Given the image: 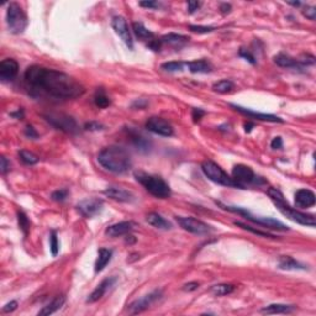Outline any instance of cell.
<instances>
[{
	"instance_id": "49",
	"label": "cell",
	"mask_w": 316,
	"mask_h": 316,
	"mask_svg": "<svg viewBox=\"0 0 316 316\" xmlns=\"http://www.w3.org/2000/svg\"><path fill=\"white\" fill-rule=\"evenodd\" d=\"M271 147L273 150H281L283 147V140H282V137H279V136L274 137L271 142Z\"/></svg>"
},
{
	"instance_id": "52",
	"label": "cell",
	"mask_w": 316,
	"mask_h": 316,
	"mask_svg": "<svg viewBox=\"0 0 316 316\" xmlns=\"http://www.w3.org/2000/svg\"><path fill=\"white\" fill-rule=\"evenodd\" d=\"M220 10L222 14H230L231 13V5L227 3H222L220 5Z\"/></svg>"
},
{
	"instance_id": "9",
	"label": "cell",
	"mask_w": 316,
	"mask_h": 316,
	"mask_svg": "<svg viewBox=\"0 0 316 316\" xmlns=\"http://www.w3.org/2000/svg\"><path fill=\"white\" fill-rule=\"evenodd\" d=\"M45 119L57 130L63 131L65 133H69V135H75V133L79 132V126H78L77 121L69 115H65V114H47L45 115Z\"/></svg>"
},
{
	"instance_id": "15",
	"label": "cell",
	"mask_w": 316,
	"mask_h": 316,
	"mask_svg": "<svg viewBox=\"0 0 316 316\" xmlns=\"http://www.w3.org/2000/svg\"><path fill=\"white\" fill-rule=\"evenodd\" d=\"M230 106L233 109V110L239 111L240 114H242V115L249 116L250 119H256V120H259V121H267V123H284L283 119H281L277 115H273V114L258 113V111L244 108V106L241 105H236V104H230Z\"/></svg>"
},
{
	"instance_id": "11",
	"label": "cell",
	"mask_w": 316,
	"mask_h": 316,
	"mask_svg": "<svg viewBox=\"0 0 316 316\" xmlns=\"http://www.w3.org/2000/svg\"><path fill=\"white\" fill-rule=\"evenodd\" d=\"M162 298H163V291L153 290L150 294H147V295H143L142 298L136 299L135 301H132L128 305V311H130V314H133V315L143 313V311L150 309L152 305H155L156 303H158Z\"/></svg>"
},
{
	"instance_id": "4",
	"label": "cell",
	"mask_w": 316,
	"mask_h": 316,
	"mask_svg": "<svg viewBox=\"0 0 316 316\" xmlns=\"http://www.w3.org/2000/svg\"><path fill=\"white\" fill-rule=\"evenodd\" d=\"M135 178L155 198L168 199L172 195L171 187L162 177L147 174L145 172H137L135 173Z\"/></svg>"
},
{
	"instance_id": "1",
	"label": "cell",
	"mask_w": 316,
	"mask_h": 316,
	"mask_svg": "<svg viewBox=\"0 0 316 316\" xmlns=\"http://www.w3.org/2000/svg\"><path fill=\"white\" fill-rule=\"evenodd\" d=\"M29 93L56 101L73 100L84 94V87L70 75L55 69L31 65L24 73Z\"/></svg>"
},
{
	"instance_id": "41",
	"label": "cell",
	"mask_w": 316,
	"mask_h": 316,
	"mask_svg": "<svg viewBox=\"0 0 316 316\" xmlns=\"http://www.w3.org/2000/svg\"><path fill=\"white\" fill-rule=\"evenodd\" d=\"M239 56L240 57L245 58V60H246L249 63H251V64H253V65L257 64L256 57H254V56L252 55L249 50H246V48H240Z\"/></svg>"
},
{
	"instance_id": "40",
	"label": "cell",
	"mask_w": 316,
	"mask_h": 316,
	"mask_svg": "<svg viewBox=\"0 0 316 316\" xmlns=\"http://www.w3.org/2000/svg\"><path fill=\"white\" fill-rule=\"evenodd\" d=\"M189 30L191 31V32H195V33H200V35H203V33H209V32H213L214 30H215V28L214 26H203V25H189Z\"/></svg>"
},
{
	"instance_id": "29",
	"label": "cell",
	"mask_w": 316,
	"mask_h": 316,
	"mask_svg": "<svg viewBox=\"0 0 316 316\" xmlns=\"http://www.w3.org/2000/svg\"><path fill=\"white\" fill-rule=\"evenodd\" d=\"M295 310V305H288V304H269L261 309L262 314H290Z\"/></svg>"
},
{
	"instance_id": "35",
	"label": "cell",
	"mask_w": 316,
	"mask_h": 316,
	"mask_svg": "<svg viewBox=\"0 0 316 316\" xmlns=\"http://www.w3.org/2000/svg\"><path fill=\"white\" fill-rule=\"evenodd\" d=\"M235 225L239 226V227H241V228H244V230L250 231V232L254 233V235L261 236V237H266V239H276V236L272 235V233L266 232V231H261V230H258V228H254V227H252V226L246 225V223L240 222V221H235Z\"/></svg>"
},
{
	"instance_id": "8",
	"label": "cell",
	"mask_w": 316,
	"mask_h": 316,
	"mask_svg": "<svg viewBox=\"0 0 316 316\" xmlns=\"http://www.w3.org/2000/svg\"><path fill=\"white\" fill-rule=\"evenodd\" d=\"M6 24L10 32L14 35H20L25 31L28 26V16L19 4H9L6 10Z\"/></svg>"
},
{
	"instance_id": "45",
	"label": "cell",
	"mask_w": 316,
	"mask_h": 316,
	"mask_svg": "<svg viewBox=\"0 0 316 316\" xmlns=\"http://www.w3.org/2000/svg\"><path fill=\"white\" fill-rule=\"evenodd\" d=\"M200 6H201L200 1H193V0H191V1H188V3H187V8H188L189 14L196 13V11L200 9Z\"/></svg>"
},
{
	"instance_id": "28",
	"label": "cell",
	"mask_w": 316,
	"mask_h": 316,
	"mask_svg": "<svg viewBox=\"0 0 316 316\" xmlns=\"http://www.w3.org/2000/svg\"><path fill=\"white\" fill-rule=\"evenodd\" d=\"M65 303V296L64 295H57L55 299H53L51 303H48L47 305L43 306L40 311H38V316H47L51 315V314H55L56 311L60 310Z\"/></svg>"
},
{
	"instance_id": "18",
	"label": "cell",
	"mask_w": 316,
	"mask_h": 316,
	"mask_svg": "<svg viewBox=\"0 0 316 316\" xmlns=\"http://www.w3.org/2000/svg\"><path fill=\"white\" fill-rule=\"evenodd\" d=\"M104 194H105L108 198L113 199V200L115 201H119V203H132V201H135V195H133L130 190L120 188V187H108V188L104 190Z\"/></svg>"
},
{
	"instance_id": "3",
	"label": "cell",
	"mask_w": 316,
	"mask_h": 316,
	"mask_svg": "<svg viewBox=\"0 0 316 316\" xmlns=\"http://www.w3.org/2000/svg\"><path fill=\"white\" fill-rule=\"evenodd\" d=\"M267 194H268L269 199L273 201L276 208L278 209L285 218H288L289 220L294 221V222L299 223V225L308 226V227H315V216L311 215V214L301 213V211L291 208L288 204V201H285V199H284L281 190H278L277 188H269L268 190H267Z\"/></svg>"
},
{
	"instance_id": "26",
	"label": "cell",
	"mask_w": 316,
	"mask_h": 316,
	"mask_svg": "<svg viewBox=\"0 0 316 316\" xmlns=\"http://www.w3.org/2000/svg\"><path fill=\"white\" fill-rule=\"evenodd\" d=\"M113 258V250L110 249H100L98 252V258H96L95 264H94V271L95 273L104 271L105 267L110 263Z\"/></svg>"
},
{
	"instance_id": "50",
	"label": "cell",
	"mask_w": 316,
	"mask_h": 316,
	"mask_svg": "<svg viewBox=\"0 0 316 316\" xmlns=\"http://www.w3.org/2000/svg\"><path fill=\"white\" fill-rule=\"evenodd\" d=\"M205 114L206 113L203 110V109H200V108L193 109V119H194V121H195V123L200 121V119L203 118V116L205 115Z\"/></svg>"
},
{
	"instance_id": "12",
	"label": "cell",
	"mask_w": 316,
	"mask_h": 316,
	"mask_svg": "<svg viewBox=\"0 0 316 316\" xmlns=\"http://www.w3.org/2000/svg\"><path fill=\"white\" fill-rule=\"evenodd\" d=\"M146 128L150 132L162 136V137H171L174 133L173 126L166 119L159 118V116H152V118L148 119L147 123H146Z\"/></svg>"
},
{
	"instance_id": "5",
	"label": "cell",
	"mask_w": 316,
	"mask_h": 316,
	"mask_svg": "<svg viewBox=\"0 0 316 316\" xmlns=\"http://www.w3.org/2000/svg\"><path fill=\"white\" fill-rule=\"evenodd\" d=\"M216 204H218L219 206H221L222 209H225V210H228V211H231V213L239 214V215L244 216V218L247 219L249 221H251V222H253V223H257V225L262 226V227H267V228H271V230H277V231H288L289 230L288 226H285L283 222L276 220V219L266 218V216H256V215H253V214L250 213L249 210H246V209L240 208V206L223 205V204L218 203V201H216Z\"/></svg>"
},
{
	"instance_id": "30",
	"label": "cell",
	"mask_w": 316,
	"mask_h": 316,
	"mask_svg": "<svg viewBox=\"0 0 316 316\" xmlns=\"http://www.w3.org/2000/svg\"><path fill=\"white\" fill-rule=\"evenodd\" d=\"M235 291V286L232 284H216V285L211 286L210 293L215 296H225L228 295V294L233 293Z\"/></svg>"
},
{
	"instance_id": "32",
	"label": "cell",
	"mask_w": 316,
	"mask_h": 316,
	"mask_svg": "<svg viewBox=\"0 0 316 316\" xmlns=\"http://www.w3.org/2000/svg\"><path fill=\"white\" fill-rule=\"evenodd\" d=\"M94 103L98 108L105 109L110 105V98L106 95V93L104 92L103 88H99L98 91L95 92V95H94Z\"/></svg>"
},
{
	"instance_id": "27",
	"label": "cell",
	"mask_w": 316,
	"mask_h": 316,
	"mask_svg": "<svg viewBox=\"0 0 316 316\" xmlns=\"http://www.w3.org/2000/svg\"><path fill=\"white\" fill-rule=\"evenodd\" d=\"M278 268L283 271H305V266L290 256H282L278 259Z\"/></svg>"
},
{
	"instance_id": "54",
	"label": "cell",
	"mask_w": 316,
	"mask_h": 316,
	"mask_svg": "<svg viewBox=\"0 0 316 316\" xmlns=\"http://www.w3.org/2000/svg\"><path fill=\"white\" fill-rule=\"evenodd\" d=\"M11 116L20 119V118H23V116H24V111L23 110H18V113H13V114H11Z\"/></svg>"
},
{
	"instance_id": "33",
	"label": "cell",
	"mask_w": 316,
	"mask_h": 316,
	"mask_svg": "<svg viewBox=\"0 0 316 316\" xmlns=\"http://www.w3.org/2000/svg\"><path fill=\"white\" fill-rule=\"evenodd\" d=\"M130 137L132 140V142L135 143V146L137 148H140L141 151H147L150 148V142L147 141V138L143 137L142 135L137 132H133V131H130Z\"/></svg>"
},
{
	"instance_id": "17",
	"label": "cell",
	"mask_w": 316,
	"mask_h": 316,
	"mask_svg": "<svg viewBox=\"0 0 316 316\" xmlns=\"http://www.w3.org/2000/svg\"><path fill=\"white\" fill-rule=\"evenodd\" d=\"M19 73V63L14 58H5L0 63V79L1 82L6 83L13 79Z\"/></svg>"
},
{
	"instance_id": "31",
	"label": "cell",
	"mask_w": 316,
	"mask_h": 316,
	"mask_svg": "<svg viewBox=\"0 0 316 316\" xmlns=\"http://www.w3.org/2000/svg\"><path fill=\"white\" fill-rule=\"evenodd\" d=\"M233 88H235V84H233V82L230 81V79H222V81L216 82L213 86V91L220 94L230 93Z\"/></svg>"
},
{
	"instance_id": "14",
	"label": "cell",
	"mask_w": 316,
	"mask_h": 316,
	"mask_svg": "<svg viewBox=\"0 0 316 316\" xmlns=\"http://www.w3.org/2000/svg\"><path fill=\"white\" fill-rule=\"evenodd\" d=\"M104 206V201L98 198H92L82 200L81 203L77 204L78 213L81 214L84 218H94L95 215L101 213Z\"/></svg>"
},
{
	"instance_id": "7",
	"label": "cell",
	"mask_w": 316,
	"mask_h": 316,
	"mask_svg": "<svg viewBox=\"0 0 316 316\" xmlns=\"http://www.w3.org/2000/svg\"><path fill=\"white\" fill-rule=\"evenodd\" d=\"M201 169L203 173L205 174V177L208 179H210L214 183L219 184V186L223 187H230V188H239L237 183L233 181V178L231 176H228L219 164H216L213 161H205L201 164ZM240 189V188H239Z\"/></svg>"
},
{
	"instance_id": "24",
	"label": "cell",
	"mask_w": 316,
	"mask_h": 316,
	"mask_svg": "<svg viewBox=\"0 0 316 316\" xmlns=\"http://www.w3.org/2000/svg\"><path fill=\"white\" fill-rule=\"evenodd\" d=\"M146 221L148 222V225L158 228V230H172V223L168 220H166L161 214L150 213L146 218Z\"/></svg>"
},
{
	"instance_id": "53",
	"label": "cell",
	"mask_w": 316,
	"mask_h": 316,
	"mask_svg": "<svg viewBox=\"0 0 316 316\" xmlns=\"http://www.w3.org/2000/svg\"><path fill=\"white\" fill-rule=\"evenodd\" d=\"M253 127H254V124H252V123H246V124H245V131H246L247 133L251 132V130Z\"/></svg>"
},
{
	"instance_id": "46",
	"label": "cell",
	"mask_w": 316,
	"mask_h": 316,
	"mask_svg": "<svg viewBox=\"0 0 316 316\" xmlns=\"http://www.w3.org/2000/svg\"><path fill=\"white\" fill-rule=\"evenodd\" d=\"M10 162L8 161V158L6 157H1V166H0V171H1V174H6L9 171H10Z\"/></svg>"
},
{
	"instance_id": "39",
	"label": "cell",
	"mask_w": 316,
	"mask_h": 316,
	"mask_svg": "<svg viewBox=\"0 0 316 316\" xmlns=\"http://www.w3.org/2000/svg\"><path fill=\"white\" fill-rule=\"evenodd\" d=\"M68 194H69V190H68V189L65 188L58 189V190L53 191V193L51 194V198H52V200L58 201V203H62V201H64L65 199L68 198Z\"/></svg>"
},
{
	"instance_id": "37",
	"label": "cell",
	"mask_w": 316,
	"mask_h": 316,
	"mask_svg": "<svg viewBox=\"0 0 316 316\" xmlns=\"http://www.w3.org/2000/svg\"><path fill=\"white\" fill-rule=\"evenodd\" d=\"M18 222L19 227L24 232V236H28L29 230H30V221L24 211H18Z\"/></svg>"
},
{
	"instance_id": "34",
	"label": "cell",
	"mask_w": 316,
	"mask_h": 316,
	"mask_svg": "<svg viewBox=\"0 0 316 316\" xmlns=\"http://www.w3.org/2000/svg\"><path fill=\"white\" fill-rule=\"evenodd\" d=\"M19 156H20V159L28 166H33V164L38 163L40 158H38L37 155H35L33 152H30L28 150H21L19 152Z\"/></svg>"
},
{
	"instance_id": "22",
	"label": "cell",
	"mask_w": 316,
	"mask_h": 316,
	"mask_svg": "<svg viewBox=\"0 0 316 316\" xmlns=\"http://www.w3.org/2000/svg\"><path fill=\"white\" fill-rule=\"evenodd\" d=\"M186 67L188 68L189 72L194 73V74H208L213 70V65L205 58L186 62Z\"/></svg>"
},
{
	"instance_id": "47",
	"label": "cell",
	"mask_w": 316,
	"mask_h": 316,
	"mask_svg": "<svg viewBox=\"0 0 316 316\" xmlns=\"http://www.w3.org/2000/svg\"><path fill=\"white\" fill-rule=\"evenodd\" d=\"M199 286H200V284H199L198 282H189V283L184 284L183 290L184 291H188V293H190V291L198 290Z\"/></svg>"
},
{
	"instance_id": "48",
	"label": "cell",
	"mask_w": 316,
	"mask_h": 316,
	"mask_svg": "<svg viewBox=\"0 0 316 316\" xmlns=\"http://www.w3.org/2000/svg\"><path fill=\"white\" fill-rule=\"evenodd\" d=\"M18 309V301L16 300H11L10 303L6 304L5 306L3 308V313L8 314V313H13L14 310H16Z\"/></svg>"
},
{
	"instance_id": "21",
	"label": "cell",
	"mask_w": 316,
	"mask_h": 316,
	"mask_svg": "<svg viewBox=\"0 0 316 316\" xmlns=\"http://www.w3.org/2000/svg\"><path fill=\"white\" fill-rule=\"evenodd\" d=\"M315 194L310 189H299L295 193V205L300 209H308L315 205Z\"/></svg>"
},
{
	"instance_id": "19",
	"label": "cell",
	"mask_w": 316,
	"mask_h": 316,
	"mask_svg": "<svg viewBox=\"0 0 316 316\" xmlns=\"http://www.w3.org/2000/svg\"><path fill=\"white\" fill-rule=\"evenodd\" d=\"M273 60H274V63L282 68L299 70V72H303V69H305V67L299 62V60L291 57L290 55H286V53H283V52L278 53V55L274 56Z\"/></svg>"
},
{
	"instance_id": "44",
	"label": "cell",
	"mask_w": 316,
	"mask_h": 316,
	"mask_svg": "<svg viewBox=\"0 0 316 316\" xmlns=\"http://www.w3.org/2000/svg\"><path fill=\"white\" fill-rule=\"evenodd\" d=\"M25 136L29 138H32V140H36V138H38V132L32 125H28L25 127Z\"/></svg>"
},
{
	"instance_id": "10",
	"label": "cell",
	"mask_w": 316,
	"mask_h": 316,
	"mask_svg": "<svg viewBox=\"0 0 316 316\" xmlns=\"http://www.w3.org/2000/svg\"><path fill=\"white\" fill-rule=\"evenodd\" d=\"M176 220L183 230L194 233V235L204 236L214 232V228L210 225L193 218V216H176Z\"/></svg>"
},
{
	"instance_id": "55",
	"label": "cell",
	"mask_w": 316,
	"mask_h": 316,
	"mask_svg": "<svg viewBox=\"0 0 316 316\" xmlns=\"http://www.w3.org/2000/svg\"><path fill=\"white\" fill-rule=\"evenodd\" d=\"M288 4H289V5L296 6V8H298V6H300V5H301L300 1H288Z\"/></svg>"
},
{
	"instance_id": "23",
	"label": "cell",
	"mask_w": 316,
	"mask_h": 316,
	"mask_svg": "<svg viewBox=\"0 0 316 316\" xmlns=\"http://www.w3.org/2000/svg\"><path fill=\"white\" fill-rule=\"evenodd\" d=\"M132 30L136 37H137L140 41H142V42H145L146 45H148V43H151L152 41L156 40L155 33H153L152 31L148 30L142 23H133Z\"/></svg>"
},
{
	"instance_id": "6",
	"label": "cell",
	"mask_w": 316,
	"mask_h": 316,
	"mask_svg": "<svg viewBox=\"0 0 316 316\" xmlns=\"http://www.w3.org/2000/svg\"><path fill=\"white\" fill-rule=\"evenodd\" d=\"M231 177L237 183L240 189H246L247 187H259L267 183L266 179L257 176L250 167L244 166V164H237L233 167Z\"/></svg>"
},
{
	"instance_id": "25",
	"label": "cell",
	"mask_w": 316,
	"mask_h": 316,
	"mask_svg": "<svg viewBox=\"0 0 316 316\" xmlns=\"http://www.w3.org/2000/svg\"><path fill=\"white\" fill-rule=\"evenodd\" d=\"M161 42L162 46L168 45L179 50L189 42V38L183 35H178V33H168V35H164L163 37H161Z\"/></svg>"
},
{
	"instance_id": "38",
	"label": "cell",
	"mask_w": 316,
	"mask_h": 316,
	"mask_svg": "<svg viewBox=\"0 0 316 316\" xmlns=\"http://www.w3.org/2000/svg\"><path fill=\"white\" fill-rule=\"evenodd\" d=\"M50 250H51V253H52L53 257L57 256L58 251H60V241H58L57 232H56V231H51Z\"/></svg>"
},
{
	"instance_id": "16",
	"label": "cell",
	"mask_w": 316,
	"mask_h": 316,
	"mask_svg": "<svg viewBox=\"0 0 316 316\" xmlns=\"http://www.w3.org/2000/svg\"><path fill=\"white\" fill-rule=\"evenodd\" d=\"M116 282H118V278L114 276L108 277V278L104 279V281L101 282V283L99 284V285L96 286L93 291H92L91 295L87 298V303H89V304L96 303V301H99L100 299H103L104 296H105V294L108 293V291L110 290L114 285H115Z\"/></svg>"
},
{
	"instance_id": "20",
	"label": "cell",
	"mask_w": 316,
	"mask_h": 316,
	"mask_svg": "<svg viewBox=\"0 0 316 316\" xmlns=\"http://www.w3.org/2000/svg\"><path fill=\"white\" fill-rule=\"evenodd\" d=\"M135 228V222L132 221H121V222L114 223L109 226L105 230V235L109 237H120V236H126Z\"/></svg>"
},
{
	"instance_id": "13",
	"label": "cell",
	"mask_w": 316,
	"mask_h": 316,
	"mask_svg": "<svg viewBox=\"0 0 316 316\" xmlns=\"http://www.w3.org/2000/svg\"><path fill=\"white\" fill-rule=\"evenodd\" d=\"M111 26H113L116 35L123 40V42L125 43L130 50H133L132 36H131L130 28H128L127 21L125 20V18H123V16H114L113 20H111Z\"/></svg>"
},
{
	"instance_id": "51",
	"label": "cell",
	"mask_w": 316,
	"mask_h": 316,
	"mask_svg": "<svg viewBox=\"0 0 316 316\" xmlns=\"http://www.w3.org/2000/svg\"><path fill=\"white\" fill-rule=\"evenodd\" d=\"M140 6L147 9H157L159 6V3H157V1H141Z\"/></svg>"
},
{
	"instance_id": "42",
	"label": "cell",
	"mask_w": 316,
	"mask_h": 316,
	"mask_svg": "<svg viewBox=\"0 0 316 316\" xmlns=\"http://www.w3.org/2000/svg\"><path fill=\"white\" fill-rule=\"evenodd\" d=\"M84 128L88 131H101L105 128V126L103 124L98 123V121H91V123H87Z\"/></svg>"
},
{
	"instance_id": "2",
	"label": "cell",
	"mask_w": 316,
	"mask_h": 316,
	"mask_svg": "<svg viewBox=\"0 0 316 316\" xmlns=\"http://www.w3.org/2000/svg\"><path fill=\"white\" fill-rule=\"evenodd\" d=\"M98 162L106 171L115 174H124L132 167V159L127 150L120 146H109L98 155Z\"/></svg>"
},
{
	"instance_id": "43",
	"label": "cell",
	"mask_w": 316,
	"mask_h": 316,
	"mask_svg": "<svg viewBox=\"0 0 316 316\" xmlns=\"http://www.w3.org/2000/svg\"><path fill=\"white\" fill-rule=\"evenodd\" d=\"M303 15L308 18L309 20L314 21L316 19V9L314 6H306L303 10Z\"/></svg>"
},
{
	"instance_id": "36",
	"label": "cell",
	"mask_w": 316,
	"mask_h": 316,
	"mask_svg": "<svg viewBox=\"0 0 316 316\" xmlns=\"http://www.w3.org/2000/svg\"><path fill=\"white\" fill-rule=\"evenodd\" d=\"M161 68L169 73L182 72V70L186 68V62H181V61H171V62L163 63V64L161 65Z\"/></svg>"
}]
</instances>
